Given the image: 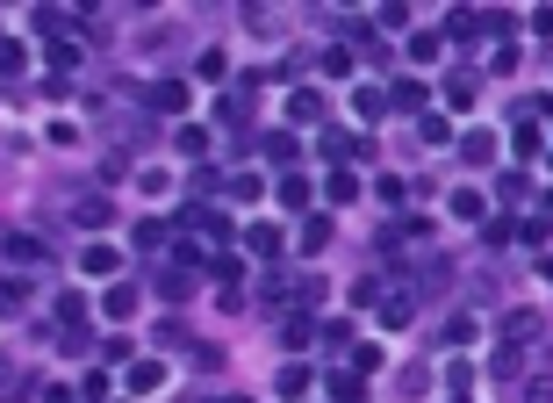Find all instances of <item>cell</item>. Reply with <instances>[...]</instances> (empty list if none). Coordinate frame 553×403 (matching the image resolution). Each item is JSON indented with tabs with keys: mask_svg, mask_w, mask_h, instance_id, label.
I'll list each match as a JSON object with an SVG mask.
<instances>
[{
	"mask_svg": "<svg viewBox=\"0 0 553 403\" xmlns=\"http://www.w3.org/2000/svg\"><path fill=\"white\" fill-rule=\"evenodd\" d=\"M259 87H267V80H252V73H245V80H238V94L216 101V123H223V130H245V123H252V94H259Z\"/></svg>",
	"mask_w": 553,
	"mask_h": 403,
	"instance_id": "cell-1",
	"label": "cell"
},
{
	"mask_svg": "<svg viewBox=\"0 0 553 403\" xmlns=\"http://www.w3.org/2000/svg\"><path fill=\"white\" fill-rule=\"evenodd\" d=\"M496 324H503V339H510V346H525V339H539V310H532V302H518V310H503Z\"/></svg>",
	"mask_w": 553,
	"mask_h": 403,
	"instance_id": "cell-2",
	"label": "cell"
},
{
	"mask_svg": "<svg viewBox=\"0 0 553 403\" xmlns=\"http://www.w3.org/2000/svg\"><path fill=\"white\" fill-rule=\"evenodd\" d=\"M73 223H80V231H108V223H115V202L108 195H80L73 202Z\"/></svg>",
	"mask_w": 553,
	"mask_h": 403,
	"instance_id": "cell-3",
	"label": "cell"
},
{
	"mask_svg": "<svg viewBox=\"0 0 553 403\" xmlns=\"http://www.w3.org/2000/svg\"><path fill=\"white\" fill-rule=\"evenodd\" d=\"M194 289H201V274H194V267H159V296H166V302H187Z\"/></svg>",
	"mask_w": 553,
	"mask_h": 403,
	"instance_id": "cell-4",
	"label": "cell"
},
{
	"mask_svg": "<svg viewBox=\"0 0 553 403\" xmlns=\"http://www.w3.org/2000/svg\"><path fill=\"white\" fill-rule=\"evenodd\" d=\"M474 94H481V73H446V108H474Z\"/></svg>",
	"mask_w": 553,
	"mask_h": 403,
	"instance_id": "cell-5",
	"label": "cell"
},
{
	"mask_svg": "<svg viewBox=\"0 0 553 403\" xmlns=\"http://www.w3.org/2000/svg\"><path fill=\"white\" fill-rule=\"evenodd\" d=\"M461 159H467V166H496V130H467Z\"/></svg>",
	"mask_w": 553,
	"mask_h": 403,
	"instance_id": "cell-6",
	"label": "cell"
},
{
	"mask_svg": "<svg viewBox=\"0 0 553 403\" xmlns=\"http://www.w3.org/2000/svg\"><path fill=\"white\" fill-rule=\"evenodd\" d=\"M259 152H267V166L295 173V137H287V130H267V137H259Z\"/></svg>",
	"mask_w": 553,
	"mask_h": 403,
	"instance_id": "cell-7",
	"label": "cell"
},
{
	"mask_svg": "<svg viewBox=\"0 0 553 403\" xmlns=\"http://www.w3.org/2000/svg\"><path fill=\"white\" fill-rule=\"evenodd\" d=\"M309 339H316V324H309L302 310H287V317H280V346H287V353H302Z\"/></svg>",
	"mask_w": 553,
	"mask_h": 403,
	"instance_id": "cell-8",
	"label": "cell"
},
{
	"mask_svg": "<svg viewBox=\"0 0 553 403\" xmlns=\"http://www.w3.org/2000/svg\"><path fill=\"white\" fill-rule=\"evenodd\" d=\"M496 195H503V209H525V202H532V181H525V166H510V173L496 181Z\"/></svg>",
	"mask_w": 553,
	"mask_h": 403,
	"instance_id": "cell-9",
	"label": "cell"
},
{
	"mask_svg": "<svg viewBox=\"0 0 553 403\" xmlns=\"http://www.w3.org/2000/svg\"><path fill=\"white\" fill-rule=\"evenodd\" d=\"M274 389H280L287 403H302V397H309V368H302V360H287V368L274 375Z\"/></svg>",
	"mask_w": 553,
	"mask_h": 403,
	"instance_id": "cell-10",
	"label": "cell"
},
{
	"mask_svg": "<svg viewBox=\"0 0 553 403\" xmlns=\"http://www.w3.org/2000/svg\"><path fill=\"white\" fill-rule=\"evenodd\" d=\"M151 108H159V115H180L187 108V80H159V87H151Z\"/></svg>",
	"mask_w": 553,
	"mask_h": 403,
	"instance_id": "cell-11",
	"label": "cell"
},
{
	"mask_svg": "<svg viewBox=\"0 0 553 403\" xmlns=\"http://www.w3.org/2000/svg\"><path fill=\"white\" fill-rule=\"evenodd\" d=\"M446 209H453L461 223H489V202L474 195V188H453V202H446Z\"/></svg>",
	"mask_w": 553,
	"mask_h": 403,
	"instance_id": "cell-12",
	"label": "cell"
},
{
	"mask_svg": "<svg viewBox=\"0 0 553 403\" xmlns=\"http://www.w3.org/2000/svg\"><path fill=\"white\" fill-rule=\"evenodd\" d=\"M446 36H453V44H474V36H481V15H474V7H453V15H446Z\"/></svg>",
	"mask_w": 553,
	"mask_h": 403,
	"instance_id": "cell-13",
	"label": "cell"
},
{
	"mask_svg": "<svg viewBox=\"0 0 553 403\" xmlns=\"http://www.w3.org/2000/svg\"><path fill=\"white\" fill-rule=\"evenodd\" d=\"M388 108H403V115H424V80H395Z\"/></svg>",
	"mask_w": 553,
	"mask_h": 403,
	"instance_id": "cell-14",
	"label": "cell"
},
{
	"mask_svg": "<svg viewBox=\"0 0 553 403\" xmlns=\"http://www.w3.org/2000/svg\"><path fill=\"white\" fill-rule=\"evenodd\" d=\"M287 115H295V123H324V94H316V87L287 94Z\"/></svg>",
	"mask_w": 553,
	"mask_h": 403,
	"instance_id": "cell-15",
	"label": "cell"
},
{
	"mask_svg": "<svg viewBox=\"0 0 553 403\" xmlns=\"http://www.w3.org/2000/svg\"><path fill=\"white\" fill-rule=\"evenodd\" d=\"M173 152H180V159H201V152H209V130H201V123H180V130H173Z\"/></svg>",
	"mask_w": 553,
	"mask_h": 403,
	"instance_id": "cell-16",
	"label": "cell"
},
{
	"mask_svg": "<svg viewBox=\"0 0 553 403\" xmlns=\"http://www.w3.org/2000/svg\"><path fill=\"white\" fill-rule=\"evenodd\" d=\"M159 382H166V368H159V360H137V368H130V397H151Z\"/></svg>",
	"mask_w": 553,
	"mask_h": 403,
	"instance_id": "cell-17",
	"label": "cell"
},
{
	"mask_svg": "<svg viewBox=\"0 0 553 403\" xmlns=\"http://www.w3.org/2000/svg\"><path fill=\"white\" fill-rule=\"evenodd\" d=\"M80 267H87V274H115V267H122V252H115V245H87V252H80Z\"/></svg>",
	"mask_w": 553,
	"mask_h": 403,
	"instance_id": "cell-18",
	"label": "cell"
},
{
	"mask_svg": "<svg viewBox=\"0 0 553 403\" xmlns=\"http://www.w3.org/2000/svg\"><path fill=\"white\" fill-rule=\"evenodd\" d=\"M324 202H338V209L360 202V173H331V181H324Z\"/></svg>",
	"mask_w": 553,
	"mask_h": 403,
	"instance_id": "cell-19",
	"label": "cell"
},
{
	"mask_svg": "<svg viewBox=\"0 0 553 403\" xmlns=\"http://www.w3.org/2000/svg\"><path fill=\"white\" fill-rule=\"evenodd\" d=\"M130 310H137V289H130V281H115V289L101 296V317H130Z\"/></svg>",
	"mask_w": 553,
	"mask_h": 403,
	"instance_id": "cell-20",
	"label": "cell"
},
{
	"mask_svg": "<svg viewBox=\"0 0 553 403\" xmlns=\"http://www.w3.org/2000/svg\"><path fill=\"white\" fill-rule=\"evenodd\" d=\"M302 252H331V216H309L302 223Z\"/></svg>",
	"mask_w": 553,
	"mask_h": 403,
	"instance_id": "cell-21",
	"label": "cell"
},
{
	"mask_svg": "<svg viewBox=\"0 0 553 403\" xmlns=\"http://www.w3.org/2000/svg\"><path fill=\"white\" fill-rule=\"evenodd\" d=\"M489 375H503V382H518V375H525V353H518V346H496V360H489Z\"/></svg>",
	"mask_w": 553,
	"mask_h": 403,
	"instance_id": "cell-22",
	"label": "cell"
},
{
	"mask_svg": "<svg viewBox=\"0 0 553 403\" xmlns=\"http://www.w3.org/2000/svg\"><path fill=\"white\" fill-rule=\"evenodd\" d=\"M410 317H417V302H410V296H388V302H381V324H388V331H403Z\"/></svg>",
	"mask_w": 553,
	"mask_h": 403,
	"instance_id": "cell-23",
	"label": "cell"
},
{
	"mask_svg": "<svg viewBox=\"0 0 553 403\" xmlns=\"http://www.w3.org/2000/svg\"><path fill=\"white\" fill-rule=\"evenodd\" d=\"M374 195L388 202V209H403V202H410V181H403V173H381V181H374Z\"/></svg>",
	"mask_w": 553,
	"mask_h": 403,
	"instance_id": "cell-24",
	"label": "cell"
},
{
	"mask_svg": "<svg viewBox=\"0 0 553 403\" xmlns=\"http://www.w3.org/2000/svg\"><path fill=\"white\" fill-rule=\"evenodd\" d=\"M324 389H331V403H360V375L338 368V375H324Z\"/></svg>",
	"mask_w": 553,
	"mask_h": 403,
	"instance_id": "cell-25",
	"label": "cell"
},
{
	"mask_svg": "<svg viewBox=\"0 0 553 403\" xmlns=\"http://www.w3.org/2000/svg\"><path fill=\"white\" fill-rule=\"evenodd\" d=\"M280 202H287V209H309V181H302V173H280V188H274Z\"/></svg>",
	"mask_w": 553,
	"mask_h": 403,
	"instance_id": "cell-26",
	"label": "cell"
},
{
	"mask_svg": "<svg viewBox=\"0 0 553 403\" xmlns=\"http://www.w3.org/2000/svg\"><path fill=\"white\" fill-rule=\"evenodd\" d=\"M245 245H252V252H267V260H274V252H280V231H274V223H252V231H245Z\"/></svg>",
	"mask_w": 553,
	"mask_h": 403,
	"instance_id": "cell-27",
	"label": "cell"
},
{
	"mask_svg": "<svg viewBox=\"0 0 553 403\" xmlns=\"http://www.w3.org/2000/svg\"><path fill=\"white\" fill-rule=\"evenodd\" d=\"M22 302H29V289H22V281H15V274H0V317H15V310H22Z\"/></svg>",
	"mask_w": 553,
	"mask_h": 403,
	"instance_id": "cell-28",
	"label": "cell"
},
{
	"mask_svg": "<svg viewBox=\"0 0 553 403\" xmlns=\"http://www.w3.org/2000/svg\"><path fill=\"white\" fill-rule=\"evenodd\" d=\"M481 238H489V245H496V252H503V245H510V238H518V223H510V216H489V223H481Z\"/></svg>",
	"mask_w": 553,
	"mask_h": 403,
	"instance_id": "cell-29",
	"label": "cell"
},
{
	"mask_svg": "<svg viewBox=\"0 0 553 403\" xmlns=\"http://www.w3.org/2000/svg\"><path fill=\"white\" fill-rule=\"evenodd\" d=\"M446 346H474V317L453 310V324H446Z\"/></svg>",
	"mask_w": 553,
	"mask_h": 403,
	"instance_id": "cell-30",
	"label": "cell"
},
{
	"mask_svg": "<svg viewBox=\"0 0 553 403\" xmlns=\"http://www.w3.org/2000/svg\"><path fill=\"white\" fill-rule=\"evenodd\" d=\"M439 51H446V36H410V58H417V65H432Z\"/></svg>",
	"mask_w": 553,
	"mask_h": 403,
	"instance_id": "cell-31",
	"label": "cell"
},
{
	"mask_svg": "<svg viewBox=\"0 0 553 403\" xmlns=\"http://www.w3.org/2000/svg\"><path fill=\"white\" fill-rule=\"evenodd\" d=\"M417 137H424V144H446L453 130H446V115H417Z\"/></svg>",
	"mask_w": 553,
	"mask_h": 403,
	"instance_id": "cell-32",
	"label": "cell"
},
{
	"mask_svg": "<svg viewBox=\"0 0 553 403\" xmlns=\"http://www.w3.org/2000/svg\"><path fill=\"white\" fill-rule=\"evenodd\" d=\"M22 65H29V51H22L15 36H0V73H22Z\"/></svg>",
	"mask_w": 553,
	"mask_h": 403,
	"instance_id": "cell-33",
	"label": "cell"
},
{
	"mask_svg": "<svg viewBox=\"0 0 553 403\" xmlns=\"http://www.w3.org/2000/svg\"><path fill=\"white\" fill-rule=\"evenodd\" d=\"M151 339H159V346H187V324H180V317H159V331H151Z\"/></svg>",
	"mask_w": 553,
	"mask_h": 403,
	"instance_id": "cell-34",
	"label": "cell"
},
{
	"mask_svg": "<svg viewBox=\"0 0 553 403\" xmlns=\"http://www.w3.org/2000/svg\"><path fill=\"white\" fill-rule=\"evenodd\" d=\"M80 317H87V296H73V289H65V296H58V324H80Z\"/></svg>",
	"mask_w": 553,
	"mask_h": 403,
	"instance_id": "cell-35",
	"label": "cell"
},
{
	"mask_svg": "<svg viewBox=\"0 0 553 403\" xmlns=\"http://www.w3.org/2000/svg\"><path fill=\"white\" fill-rule=\"evenodd\" d=\"M166 245V223H137V252H159Z\"/></svg>",
	"mask_w": 553,
	"mask_h": 403,
	"instance_id": "cell-36",
	"label": "cell"
},
{
	"mask_svg": "<svg viewBox=\"0 0 553 403\" xmlns=\"http://www.w3.org/2000/svg\"><path fill=\"white\" fill-rule=\"evenodd\" d=\"M353 368L360 375H381V346H353Z\"/></svg>",
	"mask_w": 553,
	"mask_h": 403,
	"instance_id": "cell-37",
	"label": "cell"
},
{
	"mask_svg": "<svg viewBox=\"0 0 553 403\" xmlns=\"http://www.w3.org/2000/svg\"><path fill=\"white\" fill-rule=\"evenodd\" d=\"M525 403H553V375H532L525 382Z\"/></svg>",
	"mask_w": 553,
	"mask_h": 403,
	"instance_id": "cell-38",
	"label": "cell"
},
{
	"mask_svg": "<svg viewBox=\"0 0 553 403\" xmlns=\"http://www.w3.org/2000/svg\"><path fill=\"white\" fill-rule=\"evenodd\" d=\"M532 29H539V36H553V7H532Z\"/></svg>",
	"mask_w": 553,
	"mask_h": 403,
	"instance_id": "cell-39",
	"label": "cell"
},
{
	"mask_svg": "<svg viewBox=\"0 0 553 403\" xmlns=\"http://www.w3.org/2000/svg\"><path fill=\"white\" fill-rule=\"evenodd\" d=\"M547 216H553V195H547Z\"/></svg>",
	"mask_w": 553,
	"mask_h": 403,
	"instance_id": "cell-40",
	"label": "cell"
},
{
	"mask_svg": "<svg viewBox=\"0 0 553 403\" xmlns=\"http://www.w3.org/2000/svg\"><path fill=\"white\" fill-rule=\"evenodd\" d=\"M230 403H245V397H230Z\"/></svg>",
	"mask_w": 553,
	"mask_h": 403,
	"instance_id": "cell-41",
	"label": "cell"
},
{
	"mask_svg": "<svg viewBox=\"0 0 553 403\" xmlns=\"http://www.w3.org/2000/svg\"><path fill=\"white\" fill-rule=\"evenodd\" d=\"M453 403H467V397H453Z\"/></svg>",
	"mask_w": 553,
	"mask_h": 403,
	"instance_id": "cell-42",
	"label": "cell"
}]
</instances>
